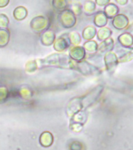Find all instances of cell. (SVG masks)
<instances>
[{"label": "cell", "mask_w": 133, "mask_h": 150, "mask_svg": "<svg viewBox=\"0 0 133 150\" xmlns=\"http://www.w3.org/2000/svg\"><path fill=\"white\" fill-rule=\"evenodd\" d=\"M43 66L46 67H56L59 68H68L71 69L73 59L68 55L61 53L52 54L42 60Z\"/></svg>", "instance_id": "cell-1"}, {"label": "cell", "mask_w": 133, "mask_h": 150, "mask_svg": "<svg viewBox=\"0 0 133 150\" xmlns=\"http://www.w3.org/2000/svg\"><path fill=\"white\" fill-rule=\"evenodd\" d=\"M58 21L63 28L69 29L76 24L77 18L70 9H66L59 13Z\"/></svg>", "instance_id": "cell-2"}, {"label": "cell", "mask_w": 133, "mask_h": 150, "mask_svg": "<svg viewBox=\"0 0 133 150\" xmlns=\"http://www.w3.org/2000/svg\"><path fill=\"white\" fill-rule=\"evenodd\" d=\"M102 91H103V86H97L91 91H89L88 94L80 97L82 110L88 108L92 104H93L98 99Z\"/></svg>", "instance_id": "cell-3"}, {"label": "cell", "mask_w": 133, "mask_h": 150, "mask_svg": "<svg viewBox=\"0 0 133 150\" xmlns=\"http://www.w3.org/2000/svg\"><path fill=\"white\" fill-rule=\"evenodd\" d=\"M50 26V21L49 18L44 16H35L31 21V29L35 33L39 34L46 30Z\"/></svg>", "instance_id": "cell-4"}, {"label": "cell", "mask_w": 133, "mask_h": 150, "mask_svg": "<svg viewBox=\"0 0 133 150\" xmlns=\"http://www.w3.org/2000/svg\"><path fill=\"white\" fill-rule=\"evenodd\" d=\"M71 69L72 70H76L79 71L82 74L85 75V76H89L96 74L98 71V69L89 63H88L85 60H81V61H75L73 60L72 66H71Z\"/></svg>", "instance_id": "cell-5"}, {"label": "cell", "mask_w": 133, "mask_h": 150, "mask_svg": "<svg viewBox=\"0 0 133 150\" xmlns=\"http://www.w3.org/2000/svg\"><path fill=\"white\" fill-rule=\"evenodd\" d=\"M82 110V105H81V101L79 98H75L74 99H71L70 103L68 105L67 107V114L70 117H73L75 113H77L79 111Z\"/></svg>", "instance_id": "cell-6"}, {"label": "cell", "mask_w": 133, "mask_h": 150, "mask_svg": "<svg viewBox=\"0 0 133 150\" xmlns=\"http://www.w3.org/2000/svg\"><path fill=\"white\" fill-rule=\"evenodd\" d=\"M85 56V50L82 46L75 45L70 48V58L73 60H83Z\"/></svg>", "instance_id": "cell-7"}, {"label": "cell", "mask_w": 133, "mask_h": 150, "mask_svg": "<svg viewBox=\"0 0 133 150\" xmlns=\"http://www.w3.org/2000/svg\"><path fill=\"white\" fill-rule=\"evenodd\" d=\"M70 43L68 37L60 36L55 41L53 44V48L56 52H65L70 47Z\"/></svg>", "instance_id": "cell-8"}, {"label": "cell", "mask_w": 133, "mask_h": 150, "mask_svg": "<svg viewBox=\"0 0 133 150\" xmlns=\"http://www.w3.org/2000/svg\"><path fill=\"white\" fill-rule=\"evenodd\" d=\"M55 40H56V35H55V33L53 30H45L41 35L40 41H41V43L43 45H46V46L52 45L55 42Z\"/></svg>", "instance_id": "cell-9"}, {"label": "cell", "mask_w": 133, "mask_h": 150, "mask_svg": "<svg viewBox=\"0 0 133 150\" xmlns=\"http://www.w3.org/2000/svg\"><path fill=\"white\" fill-rule=\"evenodd\" d=\"M104 62H105L106 67L107 70H115V68L118 63L117 56L114 52H109L106 54L104 57Z\"/></svg>", "instance_id": "cell-10"}, {"label": "cell", "mask_w": 133, "mask_h": 150, "mask_svg": "<svg viewBox=\"0 0 133 150\" xmlns=\"http://www.w3.org/2000/svg\"><path fill=\"white\" fill-rule=\"evenodd\" d=\"M39 142L43 147H49L53 142V136L49 131H44L40 135Z\"/></svg>", "instance_id": "cell-11"}, {"label": "cell", "mask_w": 133, "mask_h": 150, "mask_svg": "<svg viewBox=\"0 0 133 150\" xmlns=\"http://www.w3.org/2000/svg\"><path fill=\"white\" fill-rule=\"evenodd\" d=\"M13 15L16 21H23L28 16V9L23 6H19L14 9Z\"/></svg>", "instance_id": "cell-12"}, {"label": "cell", "mask_w": 133, "mask_h": 150, "mask_svg": "<svg viewBox=\"0 0 133 150\" xmlns=\"http://www.w3.org/2000/svg\"><path fill=\"white\" fill-rule=\"evenodd\" d=\"M10 33L7 28H0V48L6 46L9 42Z\"/></svg>", "instance_id": "cell-13"}, {"label": "cell", "mask_w": 133, "mask_h": 150, "mask_svg": "<svg viewBox=\"0 0 133 150\" xmlns=\"http://www.w3.org/2000/svg\"><path fill=\"white\" fill-rule=\"evenodd\" d=\"M114 47V41L111 38H107V39L103 41L100 45H98L99 51L100 52H110L113 49Z\"/></svg>", "instance_id": "cell-14"}, {"label": "cell", "mask_w": 133, "mask_h": 150, "mask_svg": "<svg viewBox=\"0 0 133 150\" xmlns=\"http://www.w3.org/2000/svg\"><path fill=\"white\" fill-rule=\"evenodd\" d=\"M107 23V17L103 12H99L96 14L94 17V23L96 24V26L102 28L104 27Z\"/></svg>", "instance_id": "cell-15"}, {"label": "cell", "mask_w": 133, "mask_h": 150, "mask_svg": "<svg viewBox=\"0 0 133 150\" xmlns=\"http://www.w3.org/2000/svg\"><path fill=\"white\" fill-rule=\"evenodd\" d=\"M70 118H71L70 123H77V124H81L82 125H84V124L85 123L87 120V114L85 113V111L81 110V111H79L77 113H75Z\"/></svg>", "instance_id": "cell-16"}, {"label": "cell", "mask_w": 133, "mask_h": 150, "mask_svg": "<svg viewBox=\"0 0 133 150\" xmlns=\"http://www.w3.org/2000/svg\"><path fill=\"white\" fill-rule=\"evenodd\" d=\"M96 35V29L93 26H88L82 31V37L88 41H90Z\"/></svg>", "instance_id": "cell-17"}, {"label": "cell", "mask_w": 133, "mask_h": 150, "mask_svg": "<svg viewBox=\"0 0 133 150\" xmlns=\"http://www.w3.org/2000/svg\"><path fill=\"white\" fill-rule=\"evenodd\" d=\"M82 9L86 15H92L96 10V3L92 0H87L85 2Z\"/></svg>", "instance_id": "cell-18"}, {"label": "cell", "mask_w": 133, "mask_h": 150, "mask_svg": "<svg viewBox=\"0 0 133 150\" xmlns=\"http://www.w3.org/2000/svg\"><path fill=\"white\" fill-rule=\"evenodd\" d=\"M68 5V0H52V6L57 11L61 12L66 9Z\"/></svg>", "instance_id": "cell-19"}, {"label": "cell", "mask_w": 133, "mask_h": 150, "mask_svg": "<svg viewBox=\"0 0 133 150\" xmlns=\"http://www.w3.org/2000/svg\"><path fill=\"white\" fill-rule=\"evenodd\" d=\"M118 40L124 47H130L133 44V37L129 34H123L119 36Z\"/></svg>", "instance_id": "cell-20"}, {"label": "cell", "mask_w": 133, "mask_h": 150, "mask_svg": "<svg viewBox=\"0 0 133 150\" xmlns=\"http://www.w3.org/2000/svg\"><path fill=\"white\" fill-rule=\"evenodd\" d=\"M68 38L70 45H78L81 42V36L76 31H72L68 34Z\"/></svg>", "instance_id": "cell-21"}, {"label": "cell", "mask_w": 133, "mask_h": 150, "mask_svg": "<svg viewBox=\"0 0 133 150\" xmlns=\"http://www.w3.org/2000/svg\"><path fill=\"white\" fill-rule=\"evenodd\" d=\"M111 34H112V32L109 28H103L97 33V38L100 41H104V40L109 38Z\"/></svg>", "instance_id": "cell-22"}, {"label": "cell", "mask_w": 133, "mask_h": 150, "mask_svg": "<svg viewBox=\"0 0 133 150\" xmlns=\"http://www.w3.org/2000/svg\"><path fill=\"white\" fill-rule=\"evenodd\" d=\"M127 23H128V21H127L126 17H124V20L121 21V16L120 15L116 16L113 21V25L117 29H122L124 27H126Z\"/></svg>", "instance_id": "cell-23"}, {"label": "cell", "mask_w": 133, "mask_h": 150, "mask_svg": "<svg viewBox=\"0 0 133 150\" xmlns=\"http://www.w3.org/2000/svg\"><path fill=\"white\" fill-rule=\"evenodd\" d=\"M83 48L85 49V52H96V50L98 49V45L95 41H88L87 42H85L84 44V46Z\"/></svg>", "instance_id": "cell-24"}, {"label": "cell", "mask_w": 133, "mask_h": 150, "mask_svg": "<svg viewBox=\"0 0 133 150\" xmlns=\"http://www.w3.org/2000/svg\"><path fill=\"white\" fill-rule=\"evenodd\" d=\"M118 11V9L117 6L114 4H110L105 7V15L107 17H112L117 13Z\"/></svg>", "instance_id": "cell-25"}, {"label": "cell", "mask_w": 133, "mask_h": 150, "mask_svg": "<svg viewBox=\"0 0 133 150\" xmlns=\"http://www.w3.org/2000/svg\"><path fill=\"white\" fill-rule=\"evenodd\" d=\"M38 67V65L37 61L31 60L28 61V63H26L25 70L28 73H33L37 70Z\"/></svg>", "instance_id": "cell-26"}, {"label": "cell", "mask_w": 133, "mask_h": 150, "mask_svg": "<svg viewBox=\"0 0 133 150\" xmlns=\"http://www.w3.org/2000/svg\"><path fill=\"white\" fill-rule=\"evenodd\" d=\"M9 97V91L6 87H0V104L6 103Z\"/></svg>", "instance_id": "cell-27"}, {"label": "cell", "mask_w": 133, "mask_h": 150, "mask_svg": "<svg viewBox=\"0 0 133 150\" xmlns=\"http://www.w3.org/2000/svg\"><path fill=\"white\" fill-rule=\"evenodd\" d=\"M70 10L73 12V13L75 14V16H80L81 14H82V11H83V9H82V5L80 4V3H73L71 5V7H70Z\"/></svg>", "instance_id": "cell-28"}, {"label": "cell", "mask_w": 133, "mask_h": 150, "mask_svg": "<svg viewBox=\"0 0 133 150\" xmlns=\"http://www.w3.org/2000/svg\"><path fill=\"white\" fill-rule=\"evenodd\" d=\"M9 21L6 14H0V28H6L9 25Z\"/></svg>", "instance_id": "cell-29"}, {"label": "cell", "mask_w": 133, "mask_h": 150, "mask_svg": "<svg viewBox=\"0 0 133 150\" xmlns=\"http://www.w3.org/2000/svg\"><path fill=\"white\" fill-rule=\"evenodd\" d=\"M70 150H84V145L78 141H74L70 143Z\"/></svg>", "instance_id": "cell-30"}, {"label": "cell", "mask_w": 133, "mask_h": 150, "mask_svg": "<svg viewBox=\"0 0 133 150\" xmlns=\"http://www.w3.org/2000/svg\"><path fill=\"white\" fill-rule=\"evenodd\" d=\"M20 96L23 98L28 99V98L31 97L32 93H31V91L28 88H23L21 90H20Z\"/></svg>", "instance_id": "cell-31"}, {"label": "cell", "mask_w": 133, "mask_h": 150, "mask_svg": "<svg viewBox=\"0 0 133 150\" xmlns=\"http://www.w3.org/2000/svg\"><path fill=\"white\" fill-rule=\"evenodd\" d=\"M83 125L81 124H77V123H70V128L75 132H80L82 131Z\"/></svg>", "instance_id": "cell-32"}, {"label": "cell", "mask_w": 133, "mask_h": 150, "mask_svg": "<svg viewBox=\"0 0 133 150\" xmlns=\"http://www.w3.org/2000/svg\"><path fill=\"white\" fill-rule=\"evenodd\" d=\"M110 0H96V3L100 6H104L107 4Z\"/></svg>", "instance_id": "cell-33"}, {"label": "cell", "mask_w": 133, "mask_h": 150, "mask_svg": "<svg viewBox=\"0 0 133 150\" xmlns=\"http://www.w3.org/2000/svg\"><path fill=\"white\" fill-rule=\"evenodd\" d=\"M9 3V0H0V8H5Z\"/></svg>", "instance_id": "cell-34"}]
</instances>
